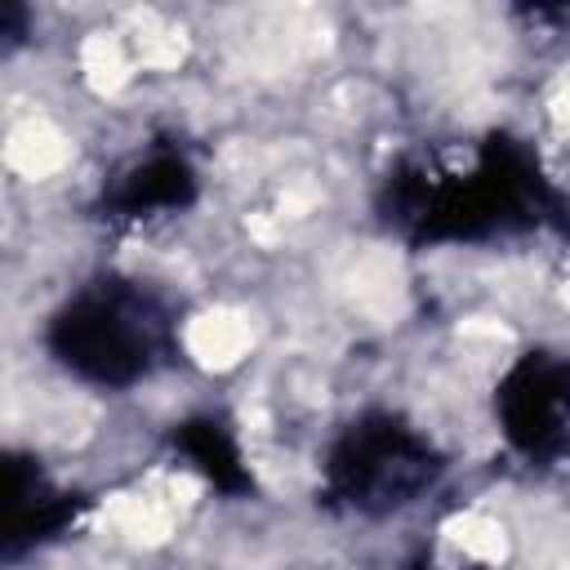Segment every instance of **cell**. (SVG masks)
<instances>
[{
  "label": "cell",
  "instance_id": "6da1fadb",
  "mask_svg": "<svg viewBox=\"0 0 570 570\" xmlns=\"http://www.w3.org/2000/svg\"><path fill=\"white\" fill-rule=\"evenodd\" d=\"M374 209L383 227L414 249L485 245L530 232L570 236V196L512 134H485L468 160L450 151L396 160L379 183Z\"/></svg>",
  "mask_w": 570,
  "mask_h": 570
},
{
  "label": "cell",
  "instance_id": "7a4b0ae2",
  "mask_svg": "<svg viewBox=\"0 0 570 570\" xmlns=\"http://www.w3.org/2000/svg\"><path fill=\"white\" fill-rule=\"evenodd\" d=\"M45 347L71 379L125 392L178 365V307L142 281L98 276L49 316Z\"/></svg>",
  "mask_w": 570,
  "mask_h": 570
},
{
  "label": "cell",
  "instance_id": "3957f363",
  "mask_svg": "<svg viewBox=\"0 0 570 570\" xmlns=\"http://www.w3.org/2000/svg\"><path fill=\"white\" fill-rule=\"evenodd\" d=\"M445 472V454L401 414L365 410L325 450L321 503L343 517L383 521L414 508Z\"/></svg>",
  "mask_w": 570,
  "mask_h": 570
},
{
  "label": "cell",
  "instance_id": "277c9868",
  "mask_svg": "<svg viewBox=\"0 0 570 570\" xmlns=\"http://www.w3.org/2000/svg\"><path fill=\"white\" fill-rule=\"evenodd\" d=\"M494 419L521 459H570V356L543 347L521 352L494 383Z\"/></svg>",
  "mask_w": 570,
  "mask_h": 570
},
{
  "label": "cell",
  "instance_id": "5b68a950",
  "mask_svg": "<svg viewBox=\"0 0 570 570\" xmlns=\"http://www.w3.org/2000/svg\"><path fill=\"white\" fill-rule=\"evenodd\" d=\"M196 196H200V174H196L191 156L174 142H156L107 178L98 218L120 223V227L156 223V218L191 209Z\"/></svg>",
  "mask_w": 570,
  "mask_h": 570
},
{
  "label": "cell",
  "instance_id": "8992f818",
  "mask_svg": "<svg viewBox=\"0 0 570 570\" xmlns=\"http://www.w3.org/2000/svg\"><path fill=\"white\" fill-rule=\"evenodd\" d=\"M85 512V499L67 485H58L40 459L31 454H4V517H0V557L18 561L53 539H62L76 517Z\"/></svg>",
  "mask_w": 570,
  "mask_h": 570
},
{
  "label": "cell",
  "instance_id": "52a82bcc",
  "mask_svg": "<svg viewBox=\"0 0 570 570\" xmlns=\"http://www.w3.org/2000/svg\"><path fill=\"white\" fill-rule=\"evenodd\" d=\"M169 445L178 459H187V468H196L218 494L227 499H245L254 494V472L245 463L240 436L223 414H187L169 428Z\"/></svg>",
  "mask_w": 570,
  "mask_h": 570
},
{
  "label": "cell",
  "instance_id": "ba28073f",
  "mask_svg": "<svg viewBox=\"0 0 570 570\" xmlns=\"http://www.w3.org/2000/svg\"><path fill=\"white\" fill-rule=\"evenodd\" d=\"M0 36H4V49L22 45V36H27V9L22 4H4L0 9Z\"/></svg>",
  "mask_w": 570,
  "mask_h": 570
}]
</instances>
